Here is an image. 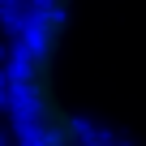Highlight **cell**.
<instances>
[{
    "label": "cell",
    "instance_id": "1",
    "mask_svg": "<svg viewBox=\"0 0 146 146\" xmlns=\"http://www.w3.org/2000/svg\"><path fill=\"white\" fill-rule=\"evenodd\" d=\"M78 0H17L5 64V99L17 146H103L64 86Z\"/></svg>",
    "mask_w": 146,
    "mask_h": 146
}]
</instances>
